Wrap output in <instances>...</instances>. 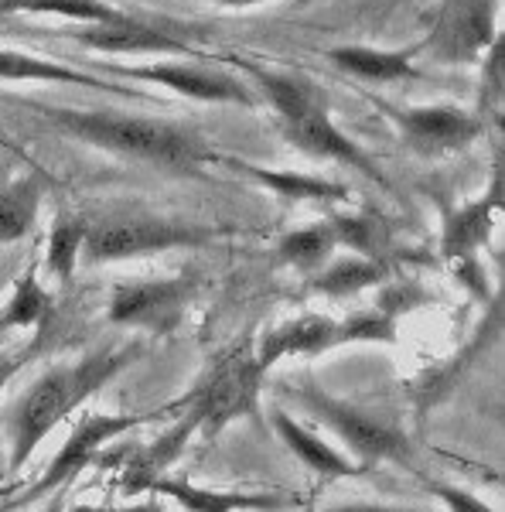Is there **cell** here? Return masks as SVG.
Wrapping results in <instances>:
<instances>
[{
    "label": "cell",
    "mask_w": 505,
    "mask_h": 512,
    "mask_svg": "<svg viewBox=\"0 0 505 512\" xmlns=\"http://www.w3.org/2000/svg\"><path fill=\"white\" fill-rule=\"evenodd\" d=\"M178 424L175 427H168L161 437H154L147 448H134L130 451V461H127V468H123V478H120V492L127 495V499H134V495L140 492H147L151 485L157 482L161 475H168V468L175 465V461L185 454L188 448V441L198 434V424H195V417L188 414L185 407L178 403Z\"/></svg>",
    "instance_id": "10"
},
{
    "label": "cell",
    "mask_w": 505,
    "mask_h": 512,
    "mask_svg": "<svg viewBox=\"0 0 505 512\" xmlns=\"http://www.w3.org/2000/svg\"><path fill=\"white\" fill-rule=\"evenodd\" d=\"M492 0H451L434 28V48L447 62H465L492 41Z\"/></svg>",
    "instance_id": "11"
},
{
    "label": "cell",
    "mask_w": 505,
    "mask_h": 512,
    "mask_svg": "<svg viewBox=\"0 0 505 512\" xmlns=\"http://www.w3.org/2000/svg\"><path fill=\"white\" fill-rule=\"evenodd\" d=\"M263 369L256 362V352L250 342L236 345L229 355H222L219 362L195 383V390L181 396V407L195 417L198 431L219 434L226 424L256 414L260 403V386H263Z\"/></svg>",
    "instance_id": "4"
},
{
    "label": "cell",
    "mask_w": 505,
    "mask_h": 512,
    "mask_svg": "<svg viewBox=\"0 0 505 512\" xmlns=\"http://www.w3.org/2000/svg\"><path fill=\"white\" fill-rule=\"evenodd\" d=\"M335 62L345 65L352 76L362 79H376V82H389V79H410L413 69L407 59L400 55H383V52H369V48H342L335 52Z\"/></svg>",
    "instance_id": "25"
},
{
    "label": "cell",
    "mask_w": 505,
    "mask_h": 512,
    "mask_svg": "<svg viewBox=\"0 0 505 512\" xmlns=\"http://www.w3.org/2000/svg\"><path fill=\"white\" fill-rule=\"evenodd\" d=\"M86 233L89 226L82 219H62L52 229V239H48V270L62 284H69L72 274H76V260L82 253V243H86Z\"/></svg>",
    "instance_id": "24"
},
{
    "label": "cell",
    "mask_w": 505,
    "mask_h": 512,
    "mask_svg": "<svg viewBox=\"0 0 505 512\" xmlns=\"http://www.w3.org/2000/svg\"><path fill=\"white\" fill-rule=\"evenodd\" d=\"M52 120L62 123L65 134L140 161L178 164L181 168V164L209 158L202 140L181 127H164V123H147L134 117H89V113H52Z\"/></svg>",
    "instance_id": "3"
},
{
    "label": "cell",
    "mask_w": 505,
    "mask_h": 512,
    "mask_svg": "<svg viewBox=\"0 0 505 512\" xmlns=\"http://www.w3.org/2000/svg\"><path fill=\"white\" fill-rule=\"evenodd\" d=\"M263 86H267L273 106L284 113V120H301V117H308V113H321L318 93H314L311 86H304V82L263 76Z\"/></svg>",
    "instance_id": "27"
},
{
    "label": "cell",
    "mask_w": 505,
    "mask_h": 512,
    "mask_svg": "<svg viewBox=\"0 0 505 512\" xmlns=\"http://www.w3.org/2000/svg\"><path fill=\"white\" fill-rule=\"evenodd\" d=\"M400 127L410 144L424 154L454 151L478 137V123L458 110H410L400 113Z\"/></svg>",
    "instance_id": "14"
},
{
    "label": "cell",
    "mask_w": 505,
    "mask_h": 512,
    "mask_svg": "<svg viewBox=\"0 0 505 512\" xmlns=\"http://www.w3.org/2000/svg\"><path fill=\"white\" fill-rule=\"evenodd\" d=\"M321 512H427V509H407V506H376V502H345V506H331Z\"/></svg>",
    "instance_id": "34"
},
{
    "label": "cell",
    "mask_w": 505,
    "mask_h": 512,
    "mask_svg": "<svg viewBox=\"0 0 505 512\" xmlns=\"http://www.w3.org/2000/svg\"><path fill=\"white\" fill-rule=\"evenodd\" d=\"M389 277V267L383 260H369V256H345V260L328 263L321 274L311 277V291L325 297H352L366 287L383 284Z\"/></svg>",
    "instance_id": "17"
},
{
    "label": "cell",
    "mask_w": 505,
    "mask_h": 512,
    "mask_svg": "<svg viewBox=\"0 0 505 512\" xmlns=\"http://www.w3.org/2000/svg\"><path fill=\"white\" fill-rule=\"evenodd\" d=\"M52 315H55L52 294H45V287L38 284V270L28 267L18 277V284H14L11 304H7L4 315H0V325L4 328H35V325L45 328V325H52Z\"/></svg>",
    "instance_id": "20"
},
{
    "label": "cell",
    "mask_w": 505,
    "mask_h": 512,
    "mask_svg": "<svg viewBox=\"0 0 505 512\" xmlns=\"http://www.w3.org/2000/svg\"><path fill=\"white\" fill-rule=\"evenodd\" d=\"M147 492L168 495L175 499L185 512H284L301 506L297 495L284 492H219L205 489V485H192L185 478H168L161 475Z\"/></svg>",
    "instance_id": "9"
},
{
    "label": "cell",
    "mask_w": 505,
    "mask_h": 512,
    "mask_svg": "<svg viewBox=\"0 0 505 512\" xmlns=\"http://www.w3.org/2000/svg\"><path fill=\"white\" fill-rule=\"evenodd\" d=\"M65 506H69V489H55L52 495H48V502L41 512H65Z\"/></svg>",
    "instance_id": "36"
},
{
    "label": "cell",
    "mask_w": 505,
    "mask_h": 512,
    "mask_svg": "<svg viewBox=\"0 0 505 512\" xmlns=\"http://www.w3.org/2000/svg\"><path fill=\"white\" fill-rule=\"evenodd\" d=\"M246 175H253L256 181L270 185L273 192L287 195V198H325V202H335V198H349V188L345 185H331V181H318L308 175H291V171H267V168H253V164H239Z\"/></svg>",
    "instance_id": "22"
},
{
    "label": "cell",
    "mask_w": 505,
    "mask_h": 512,
    "mask_svg": "<svg viewBox=\"0 0 505 512\" xmlns=\"http://www.w3.org/2000/svg\"><path fill=\"white\" fill-rule=\"evenodd\" d=\"M424 301H427L424 291H417V287H410V284H396V287H386L372 308L383 311L386 318L396 321L400 315H407V311H413L417 304H424Z\"/></svg>",
    "instance_id": "32"
},
{
    "label": "cell",
    "mask_w": 505,
    "mask_h": 512,
    "mask_svg": "<svg viewBox=\"0 0 505 512\" xmlns=\"http://www.w3.org/2000/svg\"><path fill=\"white\" fill-rule=\"evenodd\" d=\"M192 294H195L192 277L123 284L113 291L110 321L120 328H144L151 335H168L181 325Z\"/></svg>",
    "instance_id": "7"
},
{
    "label": "cell",
    "mask_w": 505,
    "mask_h": 512,
    "mask_svg": "<svg viewBox=\"0 0 505 512\" xmlns=\"http://www.w3.org/2000/svg\"><path fill=\"white\" fill-rule=\"evenodd\" d=\"M284 127H287V137H291L294 144L301 147V151L314 154V158L342 161V164H349V168L362 171V175H369V178L379 181V171L372 168V161L352 144L349 137L342 134V130L331 127V120L325 117V110H321V113H308V117H301V120H284Z\"/></svg>",
    "instance_id": "15"
},
{
    "label": "cell",
    "mask_w": 505,
    "mask_h": 512,
    "mask_svg": "<svg viewBox=\"0 0 505 512\" xmlns=\"http://www.w3.org/2000/svg\"><path fill=\"white\" fill-rule=\"evenodd\" d=\"M219 4H256V0H219Z\"/></svg>",
    "instance_id": "37"
},
{
    "label": "cell",
    "mask_w": 505,
    "mask_h": 512,
    "mask_svg": "<svg viewBox=\"0 0 505 512\" xmlns=\"http://www.w3.org/2000/svg\"><path fill=\"white\" fill-rule=\"evenodd\" d=\"M144 355V342L127 345H103V349L82 355L69 366L48 369L38 383L28 386V393L14 403L7 414V441H11V475H18L65 417H72L93 393L103 390L113 376H120L127 366Z\"/></svg>",
    "instance_id": "1"
},
{
    "label": "cell",
    "mask_w": 505,
    "mask_h": 512,
    "mask_svg": "<svg viewBox=\"0 0 505 512\" xmlns=\"http://www.w3.org/2000/svg\"><path fill=\"white\" fill-rule=\"evenodd\" d=\"M342 345H349L342 321L325 318V315H304V318H294V321H284V325L270 328L253 352H256L260 369L267 373L280 359H291V355H325L331 349H342Z\"/></svg>",
    "instance_id": "8"
},
{
    "label": "cell",
    "mask_w": 505,
    "mask_h": 512,
    "mask_svg": "<svg viewBox=\"0 0 505 512\" xmlns=\"http://www.w3.org/2000/svg\"><path fill=\"white\" fill-rule=\"evenodd\" d=\"M499 304H492V315L485 318V325H482V332H478L471 342L461 349L458 355H454L451 362H444V366H437V369H427V373H420L417 379V390H413V396H417V407H437V403L444 400V396H451L454 393V386L461 383L468 373H471V366H475V359H482V355L492 349L495 342H499Z\"/></svg>",
    "instance_id": "13"
},
{
    "label": "cell",
    "mask_w": 505,
    "mask_h": 512,
    "mask_svg": "<svg viewBox=\"0 0 505 512\" xmlns=\"http://www.w3.org/2000/svg\"><path fill=\"white\" fill-rule=\"evenodd\" d=\"M7 7H24V11H55V14H72V18H96V21H113L120 14H113L110 7L96 4V0H7L0 11Z\"/></svg>",
    "instance_id": "30"
},
{
    "label": "cell",
    "mask_w": 505,
    "mask_h": 512,
    "mask_svg": "<svg viewBox=\"0 0 505 512\" xmlns=\"http://www.w3.org/2000/svg\"><path fill=\"white\" fill-rule=\"evenodd\" d=\"M280 390H284L287 400H294L304 414H311V420L325 424L328 431L349 448V454L362 472L379 465V461L410 465L413 441L396 420L376 414V410L359 407V403H352V400H342V396L321 390V386H314V383H291V386H280Z\"/></svg>",
    "instance_id": "2"
},
{
    "label": "cell",
    "mask_w": 505,
    "mask_h": 512,
    "mask_svg": "<svg viewBox=\"0 0 505 512\" xmlns=\"http://www.w3.org/2000/svg\"><path fill=\"white\" fill-rule=\"evenodd\" d=\"M41 188L35 181H21L18 188H11L0 198V243H14L35 226V209H38Z\"/></svg>",
    "instance_id": "23"
},
{
    "label": "cell",
    "mask_w": 505,
    "mask_h": 512,
    "mask_svg": "<svg viewBox=\"0 0 505 512\" xmlns=\"http://www.w3.org/2000/svg\"><path fill=\"white\" fill-rule=\"evenodd\" d=\"M140 76L154 79V82H164V86L178 89V93H185V96L209 99V103H219V99H236V103H246V93L236 86L233 79L212 76V72L175 69V65H157V69H144Z\"/></svg>",
    "instance_id": "19"
},
{
    "label": "cell",
    "mask_w": 505,
    "mask_h": 512,
    "mask_svg": "<svg viewBox=\"0 0 505 512\" xmlns=\"http://www.w3.org/2000/svg\"><path fill=\"white\" fill-rule=\"evenodd\" d=\"M175 410H178V403H171V407H164V410H154V414H86L72 427V434L65 437L59 454L48 461V468L41 472L38 482L31 485L14 506H31V502H38V499H48L55 489H72V482H76L89 465H96V461L103 458L106 441L134 431L140 424H151V420L175 414Z\"/></svg>",
    "instance_id": "5"
},
{
    "label": "cell",
    "mask_w": 505,
    "mask_h": 512,
    "mask_svg": "<svg viewBox=\"0 0 505 512\" xmlns=\"http://www.w3.org/2000/svg\"><path fill=\"white\" fill-rule=\"evenodd\" d=\"M205 243V233L178 222L157 219V216H110L96 226H89L82 250L93 263L110 260H130V256H151L178 246H198Z\"/></svg>",
    "instance_id": "6"
},
{
    "label": "cell",
    "mask_w": 505,
    "mask_h": 512,
    "mask_svg": "<svg viewBox=\"0 0 505 512\" xmlns=\"http://www.w3.org/2000/svg\"><path fill=\"white\" fill-rule=\"evenodd\" d=\"M69 512H164L161 502H134V506H86V502H76L69 506Z\"/></svg>",
    "instance_id": "33"
},
{
    "label": "cell",
    "mask_w": 505,
    "mask_h": 512,
    "mask_svg": "<svg viewBox=\"0 0 505 512\" xmlns=\"http://www.w3.org/2000/svg\"><path fill=\"white\" fill-rule=\"evenodd\" d=\"M495 209H499V181H495L492 195L478 205H465L461 212H451L444 226V256L447 260H468L475 256L478 246L492 236Z\"/></svg>",
    "instance_id": "16"
},
{
    "label": "cell",
    "mask_w": 505,
    "mask_h": 512,
    "mask_svg": "<svg viewBox=\"0 0 505 512\" xmlns=\"http://www.w3.org/2000/svg\"><path fill=\"white\" fill-rule=\"evenodd\" d=\"M331 250H335V233L328 229V222L294 229V233L284 236V243H280V256H284V260L297 270L321 267V263L331 256Z\"/></svg>",
    "instance_id": "21"
},
{
    "label": "cell",
    "mask_w": 505,
    "mask_h": 512,
    "mask_svg": "<svg viewBox=\"0 0 505 512\" xmlns=\"http://www.w3.org/2000/svg\"><path fill=\"white\" fill-rule=\"evenodd\" d=\"M0 79H45V82H82V86H103L99 79L76 76L72 69H59L18 52H0Z\"/></svg>",
    "instance_id": "28"
},
{
    "label": "cell",
    "mask_w": 505,
    "mask_h": 512,
    "mask_svg": "<svg viewBox=\"0 0 505 512\" xmlns=\"http://www.w3.org/2000/svg\"><path fill=\"white\" fill-rule=\"evenodd\" d=\"M28 362V355H14V352H0V390L18 376V369Z\"/></svg>",
    "instance_id": "35"
},
{
    "label": "cell",
    "mask_w": 505,
    "mask_h": 512,
    "mask_svg": "<svg viewBox=\"0 0 505 512\" xmlns=\"http://www.w3.org/2000/svg\"><path fill=\"white\" fill-rule=\"evenodd\" d=\"M270 424L277 431L280 441L294 451V458L301 461L304 468L318 472L321 478H352V475H362V468L355 465L349 454H342L338 448H331L328 441H321L311 427H304L301 420H294L287 414L284 407H273L270 410Z\"/></svg>",
    "instance_id": "12"
},
{
    "label": "cell",
    "mask_w": 505,
    "mask_h": 512,
    "mask_svg": "<svg viewBox=\"0 0 505 512\" xmlns=\"http://www.w3.org/2000/svg\"><path fill=\"white\" fill-rule=\"evenodd\" d=\"M424 489L434 495V499L441 502L447 512H495L488 502L478 499L475 492L461 489V485H451V482H441V478H427L424 475Z\"/></svg>",
    "instance_id": "31"
},
{
    "label": "cell",
    "mask_w": 505,
    "mask_h": 512,
    "mask_svg": "<svg viewBox=\"0 0 505 512\" xmlns=\"http://www.w3.org/2000/svg\"><path fill=\"white\" fill-rule=\"evenodd\" d=\"M79 41L103 48V52H168V48H178V41H171L168 35L127 18H113L89 31H79Z\"/></svg>",
    "instance_id": "18"
},
{
    "label": "cell",
    "mask_w": 505,
    "mask_h": 512,
    "mask_svg": "<svg viewBox=\"0 0 505 512\" xmlns=\"http://www.w3.org/2000/svg\"><path fill=\"white\" fill-rule=\"evenodd\" d=\"M328 229L335 233V243H345L349 250L379 260L383 253V226L369 216H335L328 219Z\"/></svg>",
    "instance_id": "26"
},
{
    "label": "cell",
    "mask_w": 505,
    "mask_h": 512,
    "mask_svg": "<svg viewBox=\"0 0 505 512\" xmlns=\"http://www.w3.org/2000/svg\"><path fill=\"white\" fill-rule=\"evenodd\" d=\"M345 338L349 345H396V321L386 318L383 311L369 308V311H355V315L342 318Z\"/></svg>",
    "instance_id": "29"
}]
</instances>
